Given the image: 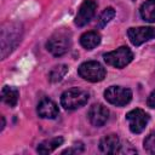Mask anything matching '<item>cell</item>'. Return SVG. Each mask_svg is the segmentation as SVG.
<instances>
[{"label":"cell","mask_w":155,"mask_h":155,"mask_svg":"<svg viewBox=\"0 0 155 155\" xmlns=\"http://www.w3.org/2000/svg\"><path fill=\"white\" fill-rule=\"evenodd\" d=\"M22 36V29L18 24L15 23H7L1 29V58H6L7 54H10L21 41Z\"/></svg>","instance_id":"1"},{"label":"cell","mask_w":155,"mask_h":155,"mask_svg":"<svg viewBox=\"0 0 155 155\" xmlns=\"http://www.w3.org/2000/svg\"><path fill=\"white\" fill-rule=\"evenodd\" d=\"M71 34L65 28H61L57 31H54L51 38L46 42V48L48 52H51L53 56L59 57L63 56L70 47V39Z\"/></svg>","instance_id":"2"},{"label":"cell","mask_w":155,"mask_h":155,"mask_svg":"<svg viewBox=\"0 0 155 155\" xmlns=\"http://www.w3.org/2000/svg\"><path fill=\"white\" fill-rule=\"evenodd\" d=\"M88 98H90V94L87 91L78 88V87H73L62 93L61 104L64 109L74 110V109H78V108L85 105L87 103Z\"/></svg>","instance_id":"3"},{"label":"cell","mask_w":155,"mask_h":155,"mask_svg":"<svg viewBox=\"0 0 155 155\" xmlns=\"http://www.w3.org/2000/svg\"><path fill=\"white\" fill-rule=\"evenodd\" d=\"M79 75L91 82L102 81L105 78V68L97 61H88L82 63L78 69Z\"/></svg>","instance_id":"4"},{"label":"cell","mask_w":155,"mask_h":155,"mask_svg":"<svg viewBox=\"0 0 155 155\" xmlns=\"http://www.w3.org/2000/svg\"><path fill=\"white\" fill-rule=\"evenodd\" d=\"M103 57H104V61L107 64L121 69V68L126 67L132 61L133 53L127 46H121L111 52L104 53Z\"/></svg>","instance_id":"5"},{"label":"cell","mask_w":155,"mask_h":155,"mask_svg":"<svg viewBox=\"0 0 155 155\" xmlns=\"http://www.w3.org/2000/svg\"><path fill=\"white\" fill-rule=\"evenodd\" d=\"M105 99L116 107H124L128 104L132 99V91L121 86H110L104 92Z\"/></svg>","instance_id":"6"},{"label":"cell","mask_w":155,"mask_h":155,"mask_svg":"<svg viewBox=\"0 0 155 155\" xmlns=\"http://www.w3.org/2000/svg\"><path fill=\"white\" fill-rule=\"evenodd\" d=\"M126 120L132 133H140L149 122V115L142 109H133L126 114Z\"/></svg>","instance_id":"7"},{"label":"cell","mask_w":155,"mask_h":155,"mask_svg":"<svg viewBox=\"0 0 155 155\" xmlns=\"http://www.w3.org/2000/svg\"><path fill=\"white\" fill-rule=\"evenodd\" d=\"M130 41L134 46H139L145 41L155 38V27H137L127 30Z\"/></svg>","instance_id":"8"},{"label":"cell","mask_w":155,"mask_h":155,"mask_svg":"<svg viewBox=\"0 0 155 155\" xmlns=\"http://www.w3.org/2000/svg\"><path fill=\"white\" fill-rule=\"evenodd\" d=\"M96 10H97V4L93 0H85L78 11V15L75 17V24L78 27L86 25L94 16Z\"/></svg>","instance_id":"9"},{"label":"cell","mask_w":155,"mask_h":155,"mask_svg":"<svg viewBox=\"0 0 155 155\" xmlns=\"http://www.w3.org/2000/svg\"><path fill=\"white\" fill-rule=\"evenodd\" d=\"M90 122L96 127H102L109 119V110L103 104H93L87 113Z\"/></svg>","instance_id":"10"},{"label":"cell","mask_w":155,"mask_h":155,"mask_svg":"<svg viewBox=\"0 0 155 155\" xmlns=\"http://www.w3.org/2000/svg\"><path fill=\"white\" fill-rule=\"evenodd\" d=\"M38 115L42 119H54L59 110L57 104L48 98H44L39 104H38Z\"/></svg>","instance_id":"11"},{"label":"cell","mask_w":155,"mask_h":155,"mask_svg":"<svg viewBox=\"0 0 155 155\" xmlns=\"http://www.w3.org/2000/svg\"><path fill=\"white\" fill-rule=\"evenodd\" d=\"M120 147V139L116 134H107L99 142V149L105 154H116Z\"/></svg>","instance_id":"12"},{"label":"cell","mask_w":155,"mask_h":155,"mask_svg":"<svg viewBox=\"0 0 155 155\" xmlns=\"http://www.w3.org/2000/svg\"><path fill=\"white\" fill-rule=\"evenodd\" d=\"M101 42V35L97 31H86L81 35L80 38V44L82 47H85L86 50H93L94 47H97Z\"/></svg>","instance_id":"13"},{"label":"cell","mask_w":155,"mask_h":155,"mask_svg":"<svg viewBox=\"0 0 155 155\" xmlns=\"http://www.w3.org/2000/svg\"><path fill=\"white\" fill-rule=\"evenodd\" d=\"M18 97H19V92H18V90L16 87H11V86H4L2 87V90H1V99L8 107L13 108L18 102Z\"/></svg>","instance_id":"14"},{"label":"cell","mask_w":155,"mask_h":155,"mask_svg":"<svg viewBox=\"0 0 155 155\" xmlns=\"http://www.w3.org/2000/svg\"><path fill=\"white\" fill-rule=\"evenodd\" d=\"M63 140H64L63 137H53V138H50V139L40 143L36 150H38L39 154H44V155L45 154H50L53 150H56L59 145H62Z\"/></svg>","instance_id":"15"},{"label":"cell","mask_w":155,"mask_h":155,"mask_svg":"<svg viewBox=\"0 0 155 155\" xmlns=\"http://www.w3.org/2000/svg\"><path fill=\"white\" fill-rule=\"evenodd\" d=\"M139 13L145 22H155V0H145L139 8Z\"/></svg>","instance_id":"16"},{"label":"cell","mask_w":155,"mask_h":155,"mask_svg":"<svg viewBox=\"0 0 155 155\" xmlns=\"http://www.w3.org/2000/svg\"><path fill=\"white\" fill-rule=\"evenodd\" d=\"M67 73H68V67L65 64H59V65L54 67L51 70V73H50V80H51V82H58V81H61L65 76Z\"/></svg>","instance_id":"17"},{"label":"cell","mask_w":155,"mask_h":155,"mask_svg":"<svg viewBox=\"0 0 155 155\" xmlns=\"http://www.w3.org/2000/svg\"><path fill=\"white\" fill-rule=\"evenodd\" d=\"M115 16V10L113 7H107L99 16V19H98V25L99 28H103L105 27Z\"/></svg>","instance_id":"18"},{"label":"cell","mask_w":155,"mask_h":155,"mask_svg":"<svg viewBox=\"0 0 155 155\" xmlns=\"http://www.w3.org/2000/svg\"><path fill=\"white\" fill-rule=\"evenodd\" d=\"M144 149L149 153L155 155V131L148 134V137L144 139Z\"/></svg>","instance_id":"19"},{"label":"cell","mask_w":155,"mask_h":155,"mask_svg":"<svg viewBox=\"0 0 155 155\" xmlns=\"http://www.w3.org/2000/svg\"><path fill=\"white\" fill-rule=\"evenodd\" d=\"M84 150V147L81 145L80 148H78L76 147V144L75 145H73L71 148H69V149H67V150H64L62 154H78V153H81Z\"/></svg>","instance_id":"20"},{"label":"cell","mask_w":155,"mask_h":155,"mask_svg":"<svg viewBox=\"0 0 155 155\" xmlns=\"http://www.w3.org/2000/svg\"><path fill=\"white\" fill-rule=\"evenodd\" d=\"M147 104L150 108H155V90L149 94V97L147 99Z\"/></svg>","instance_id":"21"},{"label":"cell","mask_w":155,"mask_h":155,"mask_svg":"<svg viewBox=\"0 0 155 155\" xmlns=\"http://www.w3.org/2000/svg\"><path fill=\"white\" fill-rule=\"evenodd\" d=\"M4 127H5V117H4V116H1V127H0V130L2 131V130H4Z\"/></svg>","instance_id":"22"}]
</instances>
